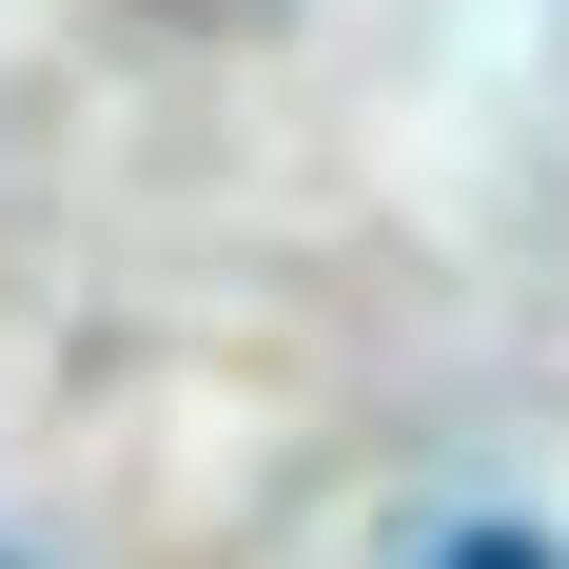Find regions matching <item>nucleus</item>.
<instances>
[{
	"mask_svg": "<svg viewBox=\"0 0 569 569\" xmlns=\"http://www.w3.org/2000/svg\"><path fill=\"white\" fill-rule=\"evenodd\" d=\"M432 569H550V550H530V530H452Z\"/></svg>",
	"mask_w": 569,
	"mask_h": 569,
	"instance_id": "1",
	"label": "nucleus"
}]
</instances>
